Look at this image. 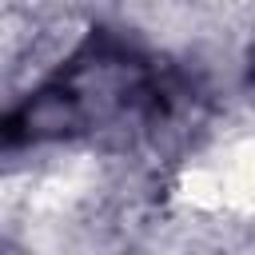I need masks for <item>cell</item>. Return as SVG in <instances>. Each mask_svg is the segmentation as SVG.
<instances>
[{
  "instance_id": "cell-1",
  "label": "cell",
  "mask_w": 255,
  "mask_h": 255,
  "mask_svg": "<svg viewBox=\"0 0 255 255\" xmlns=\"http://www.w3.org/2000/svg\"><path fill=\"white\" fill-rule=\"evenodd\" d=\"M159 108L155 68L124 44H88L40 92H32L4 124L0 143H40L88 135L120 120H139Z\"/></svg>"
}]
</instances>
